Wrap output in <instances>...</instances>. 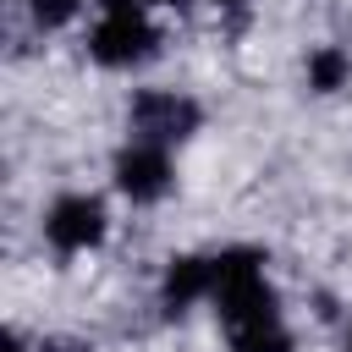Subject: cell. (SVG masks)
Masks as SVG:
<instances>
[{
	"mask_svg": "<svg viewBox=\"0 0 352 352\" xmlns=\"http://www.w3.org/2000/svg\"><path fill=\"white\" fill-rule=\"evenodd\" d=\"M258 264H264L258 248H231L214 258V297H220V319L231 330L275 324V292H270Z\"/></svg>",
	"mask_w": 352,
	"mask_h": 352,
	"instance_id": "6da1fadb",
	"label": "cell"
},
{
	"mask_svg": "<svg viewBox=\"0 0 352 352\" xmlns=\"http://www.w3.org/2000/svg\"><path fill=\"white\" fill-rule=\"evenodd\" d=\"M132 132L143 143H154V148L160 143H182V138L198 132V104L182 99V94H165V88H148V94L132 99Z\"/></svg>",
	"mask_w": 352,
	"mask_h": 352,
	"instance_id": "7a4b0ae2",
	"label": "cell"
},
{
	"mask_svg": "<svg viewBox=\"0 0 352 352\" xmlns=\"http://www.w3.org/2000/svg\"><path fill=\"white\" fill-rule=\"evenodd\" d=\"M154 44H160V33L148 28L143 11H110V16L94 28V38H88L94 60H104V66H132V60L154 55Z\"/></svg>",
	"mask_w": 352,
	"mask_h": 352,
	"instance_id": "3957f363",
	"label": "cell"
},
{
	"mask_svg": "<svg viewBox=\"0 0 352 352\" xmlns=\"http://www.w3.org/2000/svg\"><path fill=\"white\" fill-rule=\"evenodd\" d=\"M116 187H121L132 204H154V198H165V187H170V160H165V148H154V143H132V148L116 160Z\"/></svg>",
	"mask_w": 352,
	"mask_h": 352,
	"instance_id": "277c9868",
	"label": "cell"
},
{
	"mask_svg": "<svg viewBox=\"0 0 352 352\" xmlns=\"http://www.w3.org/2000/svg\"><path fill=\"white\" fill-rule=\"evenodd\" d=\"M44 236H50L60 253L94 248V242L104 236V209H99V198H60V204L50 209V220H44Z\"/></svg>",
	"mask_w": 352,
	"mask_h": 352,
	"instance_id": "5b68a950",
	"label": "cell"
},
{
	"mask_svg": "<svg viewBox=\"0 0 352 352\" xmlns=\"http://www.w3.org/2000/svg\"><path fill=\"white\" fill-rule=\"evenodd\" d=\"M204 292H214V258H198V253L170 258V270H165V308L182 314V308L198 302Z\"/></svg>",
	"mask_w": 352,
	"mask_h": 352,
	"instance_id": "8992f818",
	"label": "cell"
},
{
	"mask_svg": "<svg viewBox=\"0 0 352 352\" xmlns=\"http://www.w3.org/2000/svg\"><path fill=\"white\" fill-rule=\"evenodd\" d=\"M346 55L336 50V44H324V50H314V60H308V82L319 88V94H336L341 82H346Z\"/></svg>",
	"mask_w": 352,
	"mask_h": 352,
	"instance_id": "52a82bcc",
	"label": "cell"
},
{
	"mask_svg": "<svg viewBox=\"0 0 352 352\" xmlns=\"http://www.w3.org/2000/svg\"><path fill=\"white\" fill-rule=\"evenodd\" d=\"M231 352H292V336L275 324H253V330H231Z\"/></svg>",
	"mask_w": 352,
	"mask_h": 352,
	"instance_id": "ba28073f",
	"label": "cell"
},
{
	"mask_svg": "<svg viewBox=\"0 0 352 352\" xmlns=\"http://www.w3.org/2000/svg\"><path fill=\"white\" fill-rule=\"evenodd\" d=\"M77 6H82V0H33V22H38V28H60V22L77 16Z\"/></svg>",
	"mask_w": 352,
	"mask_h": 352,
	"instance_id": "9c48e42d",
	"label": "cell"
},
{
	"mask_svg": "<svg viewBox=\"0 0 352 352\" xmlns=\"http://www.w3.org/2000/svg\"><path fill=\"white\" fill-rule=\"evenodd\" d=\"M99 6H104V16L110 11H138V0H99Z\"/></svg>",
	"mask_w": 352,
	"mask_h": 352,
	"instance_id": "30bf717a",
	"label": "cell"
},
{
	"mask_svg": "<svg viewBox=\"0 0 352 352\" xmlns=\"http://www.w3.org/2000/svg\"><path fill=\"white\" fill-rule=\"evenodd\" d=\"M6 352H22V341H16V336H6Z\"/></svg>",
	"mask_w": 352,
	"mask_h": 352,
	"instance_id": "8fae6325",
	"label": "cell"
},
{
	"mask_svg": "<svg viewBox=\"0 0 352 352\" xmlns=\"http://www.w3.org/2000/svg\"><path fill=\"white\" fill-rule=\"evenodd\" d=\"M165 6H187V0H165Z\"/></svg>",
	"mask_w": 352,
	"mask_h": 352,
	"instance_id": "7c38bea8",
	"label": "cell"
},
{
	"mask_svg": "<svg viewBox=\"0 0 352 352\" xmlns=\"http://www.w3.org/2000/svg\"><path fill=\"white\" fill-rule=\"evenodd\" d=\"M220 6H236V0H220Z\"/></svg>",
	"mask_w": 352,
	"mask_h": 352,
	"instance_id": "4fadbf2b",
	"label": "cell"
}]
</instances>
